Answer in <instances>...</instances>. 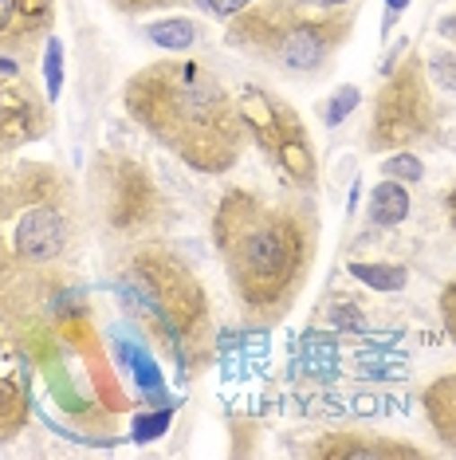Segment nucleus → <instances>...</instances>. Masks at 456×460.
I'll list each match as a JSON object with an SVG mask.
<instances>
[{
	"label": "nucleus",
	"instance_id": "nucleus-1",
	"mask_svg": "<svg viewBox=\"0 0 456 460\" xmlns=\"http://www.w3.org/2000/svg\"><path fill=\"white\" fill-rule=\"evenodd\" d=\"M8 307V339L28 366L44 374L51 402L71 421L110 441L130 397L118 382L107 347H102L87 299L75 288L48 284L39 268H0Z\"/></svg>",
	"mask_w": 456,
	"mask_h": 460
},
{
	"label": "nucleus",
	"instance_id": "nucleus-14",
	"mask_svg": "<svg viewBox=\"0 0 456 460\" xmlns=\"http://www.w3.org/2000/svg\"><path fill=\"white\" fill-rule=\"evenodd\" d=\"M114 358H118V366L134 378V390H138L142 397H150V402H170L158 362L150 358V350L142 347L138 339H127V334L114 331Z\"/></svg>",
	"mask_w": 456,
	"mask_h": 460
},
{
	"label": "nucleus",
	"instance_id": "nucleus-11",
	"mask_svg": "<svg viewBox=\"0 0 456 460\" xmlns=\"http://www.w3.org/2000/svg\"><path fill=\"white\" fill-rule=\"evenodd\" d=\"M56 24V0H0V56H20Z\"/></svg>",
	"mask_w": 456,
	"mask_h": 460
},
{
	"label": "nucleus",
	"instance_id": "nucleus-21",
	"mask_svg": "<svg viewBox=\"0 0 456 460\" xmlns=\"http://www.w3.org/2000/svg\"><path fill=\"white\" fill-rule=\"evenodd\" d=\"M381 177H393V181H421L425 165L417 154L398 150V154H390V158H381Z\"/></svg>",
	"mask_w": 456,
	"mask_h": 460
},
{
	"label": "nucleus",
	"instance_id": "nucleus-25",
	"mask_svg": "<svg viewBox=\"0 0 456 460\" xmlns=\"http://www.w3.org/2000/svg\"><path fill=\"white\" fill-rule=\"evenodd\" d=\"M441 319H444V327H449V339L456 347V279L444 284V291H441Z\"/></svg>",
	"mask_w": 456,
	"mask_h": 460
},
{
	"label": "nucleus",
	"instance_id": "nucleus-9",
	"mask_svg": "<svg viewBox=\"0 0 456 460\" xmlns=\"http://www.w3.org/2000/svg\"><path fill=\"white\" fill-rule=\"evenodd\" d=\"M236 107H241L244 130L252 134L256 146L276 162V170L284 173L287 181L307 190L319 173V162H315V154H311V138H307L303 122H299L295 107H287L284 99L267 95L260 87H244Z\"/></svg>",
	"mask_w": 456,
	"mask_h": 460
},
{
	"label": "nucleus",
	"instance_id": "nucleus-20",
	"mask_svg": "<svg viewBox=\"0 0 456 460\" xmlns=\"http://www.w3.org/2000/svg\"><path fill=\"white\" fill-rule=\"evenodd\" d=\"M44 87H48V102L59 99V91H64V44L56 36H48L44 44Z\"/></svg>",
	"mask_w": 456,
	"mask_h": 460
},
{
	"label": "nucleus",
	"instance_id": "nucleus-15",
	"mask_svg": "<svg viewBox=\"0 0 456 460\" xmlns=\"http://www.w3.org/2000/svg\"><path fill=\"white\" fill-rule=\"evenodd\" d=\"M425 402V417H429L433 433L441 437V445L456 453V374H441L425 385L421 394Z\"/></svg>",
	"mask_w": 456,
	"mask_h": 460
},
{
	"label": "nucleus",
	"instance_id": "nucleus-4",
	"mask_svg": "<svg viewBox=\"0 0 456 460\" xmlns=\"http://www.w3.org/2000/svg\"><path fill=\"white\" fill-rule=\"evenodd\" d=\"M122 307L138 323H146L158 347L170 350V358L181 366V374H193L213 354V315L209 296L201 279L178 252L162 244H138L122 260L114 276Z\"/></svg>",
	"mask_w": 456,
	"mask_h": 460
},
{
	"label": "nucleus",
	"instance_id": "nucleus-17",
	"mask_svg": "<svg viewBox=\"0 0 456 460\" xmlns=\"http://www.w3.org/2000/svg\"><path fill=\"white\" fill-rule=\"evenodd\" d=\"M146 36H150V44L162 51H189L197 44V24L185 16H162L146 28Z\"/></svg>",
	"mask_w": 456,
	"mask_h": 460
},
{
	"label": "nucleus",
	"instance_id": "nucleus-18",
	"mask_svg": "<svg viewBox=\"0 0 456 460\" xmlns=\"http://www.w3.org/2000/svg\"><path fill=\"white\" fill-rule=\"evenodd\" d=\"M346 271L358 279V284H366L374 291H401L409 284V271L401 264H366V260H350Z\"/></svg>",
	"mask_w": 456,
	"mask_h": 460
},
{
	"label": "nucleus",
	"instance_id": "nucleus-2",
	"mask_svg": "<svg viewBox=\"0 0 456 460\" xmlns=\"http://www.w3.org/2000/svg\"><path fill=\"white\" fill-rule=\"evenodd\" d=\"M213 240L248 315L279 319L311 276L319 217L311 201L228 190L213 217Z\"/></svg>",
	"mask_w": 456,
	"mask_h": 460
},
{
	"label": "nucleus",
	"instance_id": "nucleus-24",
	"mask_svg": "<svg viewBox=\"0 0 456 460\" xmlns=\"http://www.w3.org/2000/svg\"><path fill=\"white\" fill-rule=\"evenodd\" d=\"M429 75L437 79V87H449V91H456V56H433Z\"/></svg>",
	"mask_w": 456,
	"mask_h": 460
},
{
	"label": "nucleus",
	"instance_id": "nucleus-12",
	"mask_svg": "<svg viewBox=\"0 0 456 460\" xmlns=\"http://www.w3.org/2000/svg\"><path fill=\"white\" fill-rule=\"evenodd\" d=\"M28 358L20 347H4L0 342V437H16L28 417Z\"/></svg>",
	"mask_w": 456,
	"mask_h": 460
},
{
	"label": "nucleus",
	"instance_id": "nucleus-29",
	"mask_svg": "<svg viewBox=\"0 0 456 460\" xmlns=\"http://www.w3.org/2000/svg\"><path fill=\"white\" fill-rule=\"evenodd\" d=\"M406 4H409V0H386V28L393 24V16H398Z\"/></svg>",
	"mask_w": 456,
	"mask_h": 460
},
{
	"label": "nucleus",
	"instance_id": "nucleus-16",
	"mask_svg": "<svg viewBox=\"0 0 456 460\" xmlns=\"http://www.w3.org/2000/svg\"><path fill=\"white\" fill-rule=\"evenodd\" d=\"M370 221H374L378 228H398L401 221L409 217V193L401 181H381L374 185V193H370V205H366Z\"/></svg>",
	"mask_w": 456,
	"mask_h": 460
},
{
	"label": "nucleus",
	"instance_id": "nucleus-27",
	"mask_svg": "<svg viewBox=\"0 0 456 460\" xmlns=\"http://www.w3.org/2000/svg\"><path fill=\"white\" fill-rule=\"evenodd\" d=\"M0 79H20V64L13 56H0Z\"/></svg>",
	"mask_w": 456,
	"mask_h": 460
},
{
	"label": "nucleus",
	"instance_id": "nucleus-13",
	"mask_svg": "<svg viewBox=\"0 0 456 460\" xmlns=\"http://www.w3.org/2000/svg\"><path fill=\"white\" fill-rule=\"evenodd\" d=\"M311 453L327 460H374V456H421V448L378 441L374 433H327L319 437V445Z\"/></svg>",
	"mask_w": 456,
	"mask_h": 460
},
{
	"label": "nucleus",
	"instance_id": "nucleus-31",
	"mask_svg": "<svg viewBox=\"0 0 456 460\" xmlns=\"http://www.w3.org/2000/svg\"><path fill=\"white\" fill-rule=\"evenodd\" d=\"M444 205H449V221H452V228H456V190L444 197Z\"/></svg>",
	"mask_w": 456,
	"mask_h": 460
},
{
	"label": "nucleus",
	"instance_id": "nucleus-3",
	"mask_svg": "<svg viewBox=\"0 0 456 460\" xmlns=\"http://www.w3.org/2000/svg\"><path fill=\"white\" fill-rule=\"evenodd\" d=\"M130 119L197 173H228L248 146L241 107L197 59H158L122 91Z\"/></svg>",
	"mask_w": 456,
	"mask_h": 460
},
{
	"label": "nucleus",
	"instance_id": "nucleus-6",
	"mask_svg": "<svg viewBox=\"0 0 456 460\" xmlns=\"http://www.w3.org/2000/svg\"><path fill=\"white\" fill-rule=\"evenodd\" d=\"M355 32V13L346 8H307L299 0H260L232 16L224 32L228 48L252 51L264 64H276L295 75L327 67V59Z\"/></svg>",
	"mask_w": 456,
	"mask_h": 460
},
{
	"label": "nucleus",
	"instance_id": "nucleus-7",
	"mask_svg": "<svg viewBox=\"0 0 456 460\" xmlns=\"http://www.w3.org/2000/svg\"><path fill=\"white\" fill-rule=\"evenodd\" d=\"M433 122H437V102H433L429 67L409 56L401 59V67L386 71L366 138L374 150H406L433 130Z\"/></svg>",
	"mask_w": 456,
	"mask_h": 460
},
{
	"label": "nucleus",
	"instance_id": "nucleus-26",
	"mask_svg": "<svg viewBox=\"0 0 456 460\" xmlns=\"http://www.w3.org/2000/svg\"><path fill=\"white\" fill-rule=\"evenodd\" d=\"M201 8H209V13H216V16H224V20H232L236 13H244L252 0H197Z\"/></svg>",
	"mask_w": 456,
	"mask_h": 460
},
{
	"label": "nucleus",
	"instance_id": "nucleus-10",
	"mask_svg": "<svg viewBox=\"0 0 456 460\" xmlns=\"http://www.w3.org/2000/svg\"><path fill=\"white\" fill-rule=\"evenodd\" d=\"M48 130V111L20 79H0V154L39 138Z\"/></svg>",
	"mask_w": 456,
	"mask_h": 460
},
{
	"label": "nucleus",
	"instance_id": "nucleus-8",
	"mask_svg": "<svg viewBox=\"0 0 456 460\" xmlns=\"http://www.w3.org/2000/svg\"><path fill=\"white\" fill-rule=\"evenodd\" d=\"M95 193H99V208L102 221L110 233L127 236L130 244L142 240L150 228L162 225L165 217V197L153 181V173L142 162L127 158V154H102L95 162Z\"/></svg>",
	"mask_w": 456,
	"mask_h": 460
},
{
	"label": "nucleus",
	"instance_id": "nucleus-22",
	"mask_svg": "<svg viewBox=\"0 0 456 460\" xmlns=\"http://www.w3.org/2000/svg\"><path fill=\"white\" fill-rule=\"evenodd\" d=\"M173 421V413L170 410H153V413H134V421H130V437L138 445H146V441H158V437L170 429Z\"/></svg>",
	"mask_w": 456,
	"mask_h": 460
},
{
	"label": "nucleus",
	"instance_id": "nucleus-5",
	"mask_svg": "<svg viewBox=\"0 0 456 460\" xmlns=\"http://www.w3.org/2000/svg\"><path fill=\"white\" fill-rule=\"evenodd\" d=\"M71 185L56 165H0V268H48L71 244Z\"/></svg>",
	"mask_w": 456,
	"mask_h": 460
},
{
	"label": "nucleus",
	"instance_id": "nucleus-28",
	"mask_svg": "<svg viewBox=\"0 0 456 460\" xmlns=\"http://www.w3.org/2000/svg\"><path fill=\"white\" fill-rule=\"evenodd\" d=\"M299 4H307V8H323V13H330V8H346L350 0H299Z\"/></svg>",
	"mask_w": 456,
	"mask_h": 460
},
{
	"label": "nucleus",
	"instance_id": "nucleus-23",
	"mask_svg": "<svg viewBox=\"0 0 456 460\" xmlns=\"http://www.w3.org/2000/svg\"><path fill=\"white\" fill-rule=\"evenodd\" d=\"M110 8L127 16H142V13H158V8H173V4H185V0H107Z\"/></svg>",
	"mask_w": 456,
	"mask_h": 460
},
{
	"label": "nucleus",
	"instance_id": "nucleus-30",
	"mask_svg": "<svg viewBox=\"0 0 456 460\" xmlns=\"http://www.w3.org/2000/svg\"><path fill=\"white\" fill-rule=\"evenodd\" d=\"M437 32H441V36H452V40H456V13L441 20V24H437Z\"/></svg>",
	"mask_w": 456,
	"mask_h": 460
},
{
	"label": "nucleus",
	"instance_id": "nucleus-19",
	"mask_svg": "<svg viewBox=\"0 0 456 460\" xmlns=\"http://www.w3.org/2000/svg\"><path fill=\"white\" fill-rule=\"evenodd\" d=\"M358 102H362V91L358 87H338L330 99L319 102V114H323V122L335 130V127H342V122L350 119V114H355Z\"/></svg>",
	"mask_w": 456,
	"mask_h": 460
}]
</instances>
